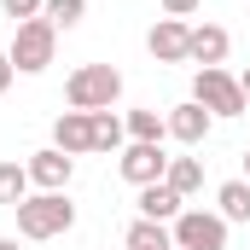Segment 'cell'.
Segmentation results:
<instances>
[{"label": "cell", "mask_w": 250, "mask_h": 250, "mask_svg": "<svg viewBox=\"0 0 250 250\" xmlns=\"http://www.w3.org/2000/svg\"><path fill=\"white\" fill-rule=\"evenodd\" d=\"M123 99V70L117 64H76L64 82V105L70 111H111Z\"/></svg>", "instance_id": "6da1fadb"}, {"label": "cell", "mask_w": 250, "mask_h": 250, "mask_svg": "<svg viewBox=\"0 0 250 250\" xmlns=\"http://www.w3.org/2000/svg\"><path fill=\"white\" fill-rule=\"evenodd\" d=\"M76 227V204L64 198V192H29L23 204H18V233L23 239H59V233H70Z\"/></svg>", "instance_id": "7a4b0ae2"}, {"label": "cell", "mask_w": 250, "mask_h": 250, "mask_svg": "<svg viewBox=\"0 0 250 250\" xmlns=\"http://www.w3.org/2000/svg\"><path fill=\"white\" fill-rule=\"evenodd\" d=\"M59 53V29L47 23V18H29V23H12V70H23V76H41L47 64Z\"/></svg>", "instance_id": "3957f363"}, {"label": "cell", "mask_w": 250, "mask_h": 250, "mask_svg": "<svg viewBox=\"0 0 250 250\" xmlns=\"http://www.w3.org/2000/svg\"><path fill=\"white\" fill-rule=\"evenodd\" d=\"M192 99H198L209 117H245V111H250V99H245V87H239V76H227L221 64H204V70L192 76Z\"/></svg>", "instance_id": "277c9868"}, {"label": "cell", "mask_w": 250, "mask_h": 250, "mask_svg": "<svg viewBox=\"0 0 250 250\" xmlns=\"http://www.w3.org/2000/svg\"><path fill=\"white\" fill-rule=\"evenodd\" d=\"M169 233H175V250H227V221L215 209H181Z\"/></svg>", "instance_id": "5b68a950"}, {"label": "cell", "mask_w": 250, "mask_h": 250, "mask_svg": "<svg viewBox=\"0 0 250 250\" xmlns=\"http://www.w3.org/2000/svg\"><path fill=\"white\" fill-rule=\"evenodd\" d=\"M146 53L157 64H192V23L187 18H157L146 35Z\"/></svg>", "instance_id": "8992f818"}, {"label": "cell", "mask_w": 250, "mask_h": 250, "mask_svg": "<svg viewBox=\"0 0 250 250\" xmlns=\"http://www.w3.org/2000/svg\"><path fill=\"white\" fill-rule=\"evenodd\" d=\"M117 169H123L128 187H157L163 175H169V157H163V146H146V140H128L123 157H117Z\"/></svg>", "instance_id": "52a82bcc"}, {"label": "cell", "mask_w": 250, "mask_h": 250, "mask_svg": "<svg viewBox=\"0 0 250 250\" xmlns=\"http://www.w3.org/2000/svg\"><path fill=\"white\" fill-rule=\"evenodd\" d=\"M29 187H41V192H64L70 187V175H76V157H64L59 146H47V151H29Z\"/></svg>", "instance_id": "ba28073f"}, {"label": "cell", "mask_w": 250, "mask_h": 250, "mask_svg": "<svg viewBox=\"0 0 250 250\" xmlns=\"http://www.w3.org/2000/svg\"><path fill=\"white\" fill-rule=\"evenodd\" d=\"M163 123H169V140H181V146H204V140H209V128H215V117H209L198 99H187V105H175Z\"/></svg>", "instance_id": "9c48e42d"}, {"label": "cell", "mask_w": 250, "mask_h": 250, "mask_svg": "<svg viewBox=\"0 0 250 250\" xmlns=\"http://www.w3.org/2000/svg\"><path fill=\"white\" fill-rule=\"evenodd\" d=\"M53 146H59L64 157L93 151V111H64L59 123H53Z\"/></svg>", "instance_id": "30bf717a"}, {"label": "cell", "mask_w": 250, "mask_h": 250, "mask_svg": "<svg viewBox=\"0 0 250 250\" xmlns=\"http://www.w3.org/2000/svg\"><path fill=\"white\" fill-rule=\"evenodd\" d=\"M227 53H233V35L221 29V23H198L192 29V64L204 70V64H227Z\"/></svg>", "instance_id": "8fae6325"}, {"label": "cell", "mask_w": 250, "mask_h": 250, "mask_svg": "<svg viewBox=\"0 0 250 250\" xmlns=\"http://www.w3.org/2000/svg\"><path fill=\"white\" fill-rule=\"evenodd\" d=\"M181 209H187V198L169 187V181H157V187H140V215H146V221H175Z\"/></svg>", "instance_id": "7c38bea8"}, {"label": "cell", "mask_w": 250, "mask_h": 250, "mask_svg": "<svg viewBox=\"0 0 250 250\" xmlns=\"http://www.w3.org/2000/svg\"><path fill=\"white\" fill-rule=\"evenodd\" d=\"M215 204H221L215 209L221 221H250V181H221L215 187Z\"/></svg>", "instance_id": "4fadbf2b"}, {"label": "cell", "mask_w": 250, "mask_h": 250, "mask_svg": "<svg viewBox=\"0 0 250 250\" xmlns=\"http://www.w3.org/2000/svg\"><path fill=\"white\" fill-rule=\"evenodd\" d=\"M128 250H175V233H169V221H134L128 227Z\"/></svg>", "instance_id": "5bb4252c"}, {"label": "cell", "mask_w": 250, "mask_h": 250, "mask_svg": "<svg viewBox=\"0 0 250 250\" xmlns=\"http://www.w3.org/2000/svg\"><path fill=\"white\" fill-rule=\"evenodd\" d=\"M123 128H128V140H146V146H163V134H169V123L157 111H128Z\"/></svg>", "instance_id": "9a60e30c"}, {"label": "cell", "mask_w": 250, "mask_h": 250, "mask_svg": "<svg viewBox=\"0 0 250 250\" xmlns=\"http://www.w3.org/2000/svg\"><path fill=\"white\" fill-rule=\"evenodd\" d=\"M163 181L181 192V198H192V192L204 187V163H198V157H169V175H163Z\"/></svg>", "instance_id": "2e32d148"}, {"label": "cell", "mask_w": 250, "mask_h": 250, "mask_svg": "<svg viewBox=\"0 0 250 250\" xmlns=\"http://www.w3.org/2000/svg\"><path fill=\"white\" fill-rule=\"evenodd\" d=\"M23 198H29V169H23V163H0V204L18 209Z\"/></svg>", "instance_id": "e0dca14e"}, {"label": "cell", "mask_w": 250, "mask_h": 250, "mask_svg": "<svg viewBox=\"0 0 250 250\" xmlns=\"http://www.w3.org/2000/svg\"><path fill=\"white\" fill-rule=\"evenodd\" d=\"M128 128L123 117H111V111H93V151H123Z\"/></svg>", "instance_id": "ac0fdd59"}, {"label": "cell", "mask_w": 250, "mask_h": 250, "mask_svg": "<svg viewBox=\"0 0 250 250\" xmlns=\"http://www.w3.org/2000/svg\"><path fill=\"white\" fill-rule=\"evenodd\" d=\"M41 18H47L53 29H76V23L87 18V0H47V6H41Z\"/></svg>", "instance_id": "d6986e66"}, {"label": "cell", "mask_w": 250, "mask_h": 250, "mask_svg": "<svg viewBox=\"0 0 250 250\" xmlns=\"http://www.w3.org/2000/svg\"><path fill=\"white\" fill-rule=\"evenodd\" d=\"M41 6H47V0H0V12H6L12 23H29V18H41Z\"/></svg>", "instance_id": "ffe728a7"}, {"label": "cell", "mask_w": 250, "mask_h": 250, "mask_svg": "<svg viewBox=\"0 0 250 250\" xmlns=\"http://www.w3.org/2000/svg\"><path fill=\"white\" fill-rule=\"evenodd\" d=\"M157 6H163V12H169V18H192V12H198V6H204V0H157Z\"/></svg>", "instance_id": "44dd1931"}, {"label": "cell", "mask_w": 250, "mask_h": 250, "mask_svg": "<svg viewBox=\"0 0 250 250\" xmlns=\"http://www.w3.org/2000/svg\"><path fill=\"white\" fill-rule=\"evenodd\" d=\"M12 82H18V70H12V59H6V53H0V93H6Z\"/></svg>", "instance_id": "7402d4cb"}, {"label": "cell", "mask_w": 250, "mask_h": 250, "mask_svg": "<svg viewBox=\"0 0 250 250\" xmlns=\"http://www.w3.org/2000/svg\"><path fill=\"white\" fill-rule=\"evenodd\" d=\"M239 87H245V99H250V70H245V76H239Z\"/></svg>", "instance_id": "603a6c76"}, {"label": "cell", "mask_w": 250, "mask_h": 250, "mask_svg": "<svg viewBox=\"0 0 250 250\" xmlns=\"http://www.w3.org/2000/svg\"><path fill=\"white\" fill-rule=\"evenodd\" d=\"M0 250H18V239H0Z\"/></svg>", "instance_id": "cb8c5ba5"}, {"label": "cell", "mask_w": 250, "mask_h": 250, "mask_svg": "<svg viewBox=\"0 0 250 250\" xmlns=\"http://www.w3.org/2000/svg\"><path fill=\"white\" fill-rule=\"evenodd\" d=\"M245 181H250V151H245Z\"/></svg>", "instance_id": "d4e9b609"}]
</instances>
